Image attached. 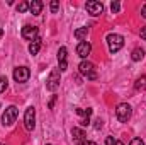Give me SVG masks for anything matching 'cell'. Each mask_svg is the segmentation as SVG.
I'll use <instances>...</instances> for the list:
<instances>
[{
  "mask_svg": "<svg viewBox=\"0 0 146 145\" xmlns=\"http://www.w3.org/2000/svg\"><path fill=\"white\" fill-rule=\"evenodd\" d=\"M80 125H82V126H88V125H90V118H83V119L80 121Z\"/></svg>",
  "mask_w": 146,
  "mask_h": 145,
  "instance_id": "d4e9b609",
  "label": "cell"
},
{
  "mask_svg": "<svg viewBox=\"0 0 146 145\" xmlns=\"http://www.w3.org/2000/svg\"><path fill=\"white\" fill-rule=\"evenodd\" d=\"M107 44H109V51L110 53H117V51L124 46V38L121 36V34L112 33V34L107 36Z\"/></svg>",
  "mask_w": 146,
  "mask_h": 145,
  "instance_id": "7a4b0ae2",
  "label": "cell"
},
{
  "mask_svg": "<svg viewBox=\"0 0 146 145\" xmlns=\"http://www.w3.org/2000/svg\"><path fill=\"white\" fill-rule=\"evenodd\" d=\"M90 51H92V44H90L88 41H80V43H78V46H76V55H78L80 58H87V56L90 55Z\"/></svg>",
  "mask_w": 146,
  "mask_h": 145,
  "instance_id": "30bf717a",
  "label": "cell"
},
{
  "mask_svg": "<svg viewBox=\"0 0 146 145\" xmlns=\"http://www.w3.org/2000/svg\"><path fill=\"white\" fill-rule=\"evenodd\" d=\"M129 145H145V142H143L141 138H138V137H136V138H133V140L129 142Z\"/></svg>",
  "mask_w": 146,
  "mask_h": 145,
  "instance_id": "603a6c76",
  "label": "cell"
},
{
  "mask_svg": "<svg viewBox=\"0 0 146 145\" xmlns=\"http://www.w3.org/2000/svg\"><path fill=\"white\" fill-rule=\"evenodd\" d=\"M131 113H133V109H131V106H129L127 103H121V104L117 106V109H115V116H117V119H119L121 123L129 121Z\"/></svg>",
  "mask_w": 146,
  "mask_h": 145,
  "instance_id": "3957f363",
  "label": "cell"
},
{
  "mask_svg": "<svg viewBox=\"0 0 146 145\" xmlns=\"http://www.w3.org/2000/svg\"><path fill=\"white\" fill-rule=\"evenodd\" d=\"M141 15H143V17L146 19V3L143 5V9H141Z\"/></svg>",
  "mask_w": 146,
  "mask_h": 145,
  "instance_id": "f546056e",
  "label": "cell"
},
{
  "mask_svg": "<svg viewBox=\"0 0 146 145\" xmlns=\"http://www.w3.org/2000/svg\"><path fill=\"white\" fill-rule=\"evenodd\" d=\"M49 9H51L53 14H56V12L60 10V3H58V0H53V2L49 3Z\"/></svg>",
  "mask_w": 146,
  "mask_h": 145,
  "instance_id": "d6986e66",
  "label": "cell"
},
{
  "mask_svg": "<svg viewBox=\"0 0 146 145\" xmlns=\"http://www.w3.org/2000/svg\"><path fill=\"white\" fill-rule=\"evenodd\" d=\"M95 128H97V130H100V128H102V119H100V118L95 121Z\"/></svg>",
  "mask_w": 146,
  "mask_h": 145,
  "instance_id": "4316f807",
  "label": "cell"
},
{
  "mask_svg": "<svg viewBox=\"0 0 146 145\" xmlns=\"http://www.w3.org/2000/svg\"><path fill=\"white\" fill-rule=\"evenodd\" d=\"M7 89V77H0V94L5 92Z\"/></svg>",
  "mask_w": 146,
  "mask_h": 145,
  "instance_id": "44dd1931",
  "label": "cell"
},
{
  "mask_svg": "<svg viewBox=\"0 0 146 145\" xmlns=\"http://www.w3.org/2000/svg\"><path fill=\"white\" fill-rule=\"evenodd\" d=\"M115 142H117V140H115L114 137H107V138H106V145H115Z\"/></svg>",
  "mask_w": 146,
  "mask_h": 145,
  "instance_id": "cb8c5ba5",
  "label": "cell"
},
{
  "mask_svg": "<svg viewBox=\"0 0 146 145\" xmlns=\"http://www.w3.org/2000/svg\"><path fill=\"white\" fill-rule=\"evenodd\" d=\"M29 77H31V70H29L27 67H17V68L14 70V80L19 82V84L27 82Z\"/></svg>",
  "mask_w": 146,
  "mask_h": 145,
  "instance_id": "52a82bcc",
  "label": "cell"
},
{
  "mask_svg": "<svg viewBox=\"0 0 146 145\" xmlns=\"http://www.w3.org/2000/svg\"><path fill=\"white\" fill-rule=\"evenodd\" d=\"M39 50H41V38H36V39L29 44V53H31V55H37Z\"/></svg>",
  "mask_w": 146,
  "mask_h": 145,
  "instance_id": "5bb4252c",
  "label": "cell"
},
{
  "mask_svg": "<svg viewBox=\"0 0 146 145\" xmlns=\"http://www.w3.org/2000/svg\"><path fill=\"white\" fill-rule=\"evenodd\" d=\"M115 145H124V144H122V142H119V140H117V142H115Z\"/></svg>",
  "mask_w": 146,
  "mask_h": 145,
  "instance_id": "1f68e13d",
  "label": "cell"
},
{
  "mask_svg": "<svg viewBox=\"0 0 146 145\" xmlns=\"http://www.w3.org/2000/svg\"><path fill=\"white\" fill-rule=\"evenodd\" d=\"M46 87H48V91H51V92H54V91L60 87V68H53V70H51L48 80H46Z\"/></svg>",
  "mask_w": 146,
  "mask_h": 145,
  "instance_id": "5b68a950",
  "label": "cell"
},
{
  "mask_svg": "<svg viewBox=\"0 0 146 145\" xmlns=\"http://www.w3.org/2000/svg\"><path fill=\"white\" fill-rule=\"evenodd\" d=\"M24 126H26V130H34V126H36V109L33 108H27L26 109V114H24Z\"/></svg>",
  "mask_w": 146,
  "mask_h": 145,
  "instance_id": "8992f818",
  "label": "cell"
},
{
  "mask_svg": "<svg viewBox=\"0 0 146 145\" xmlns=\"http://www.w3.org/2000/svg\"><path fill=\"white\" fill-rule=\"evenodd\" d=\"M72 137H73L75 142H80V144H82V142L85 140V132H83L82 128H76V126H75L72 130Z\"/></svg>",
  "mask_w": 146,
  "mask_h": 145,
  "instance_id": "4fadbf2b",
  "label": "cell"
},
{
  "mask_svg": "<svg viewBox=\"0 0 146 145\" xmlns=\"http://www.w3.org/2000/svg\"><path fill=\"white\" fill-rule=\"evenodd\" d=\"M37 34H39V29H37L36 26L27 24V26H24V28H22V38H24V39H27V41H31V43H33L36 38H39Z\"/></svg>",
  "mask_w": 146,
  "mask_h": 145,
  "instance_id": "ba28073f",
  "label": "cell"
},
{
  "mask_svg": "<svg viewBox=\"0 0 146 145\" xmlns=\"http://www.w3.org/2000/svg\"><path fill=\"white\" fill-rule=\"evenodd\" d=\"M54 101H56V96H53V97H51V101H49V109H53V106H54Z\"/></svg>",
  "mask_w": 146,
  "mask_h": 145,
  "instance_id": "83f0119b",
  "label": "cell"
},
{
  "mask_svg": "<svg viewBox=\"0 0 146 145\" xmlns=\"http://www.w3.org/2000/svg\"><path fill=\"white\" fill-rule=\"evenodd\" d=\"M110 10H112L114 14H117V12L121 10V3H119V2H112V3H110Z\"/></svg>",
  "mask_w": 146,
  "mask_h": 145,
  "instance_id": "7402d4cb",
  "label": "cell"
},
{
  "mask_svg": "<svg viewBox=\"0 0 146 145\" xmlns=\"http://www.w3.org/2000/svg\"><path fill=\"white\" fill-rule=\"evenodd\" d=\"M29 9V3L27 2H21V3H17V10L19 12H26Z\"/></svg>",
  "mask_w": 146,
  "mask_h": 145,
  "instance_id": "ffe728a7",
  "label": "cell"
},
{
  "mask_svg": "<svg viewBox=\"0 0 146 145\" xmlns=\"http://www.w3.org/2000/svg\"><path fill=\"white\" fill-rule=\"evenodd\" d=\"M145 87H146V77H145V75H141V77L136 80V84H134V89H136V91H143Z\"/></svg>",
  "mask_w": 146,
  "mask_h": 145,
  "instance_id": "e0dca14e",
  "label": "cell"
},
{
  "mask_svg": "<svg viewBox=\"0 0 146 145\" xmlns=\"http://www.w3.org/2000/svg\"><path fill=\"white\" fill-rule=\"evenodd\" d=\"M87 34H88V28H80V29L75 31V38H76L78 41H85Z\"/></svg>",
  "mask_w": 146,
  "mask_h": 145,
  "instance_id": "9a60e30c",
  "label": "cell"
},
{
  "mask_svg": "<svg viewBox=\"0 0 146 145\" xmlns=\"http://www.w3.org/2000/svg\"><path fill=\"white\" fill-rule=\"evenodd\" d=\"M2 36H3V29L0 28V39H2Z\"/></svg>",
  "mask_w": 146,
  "mask_h": 145,
  "instance_id": "4dcf8cb0",
  "label": "cell"
},
{
  "mask_svg": "<svg viewBox=\"0 0 146 145\" xmlns=\"http://www.w3.org/2000/svg\"><path fill=\"white\" fill-rule=\"evenodd\" d=\"M17 114H19V109L15 108V106H9V108L3 111V114H2V125L3 126L14 125L15 119H17Z\"/></svg>",
  "mask_w": 146,
  "mask_h": 145,
  "instance_id": "6da1fadb",
  "label": "cell"
},
{
  "mask_svg": "<svg viewBox=\"0 0 146 145\" xmlns=\"http://www.w3.org/2000/svg\"><path fill=\"white\" fill-rule=\"evenodd\" d=\"M80 145H97V144H95V142H90V140H83Z\"/></svg>",
  "mask_w": 146,
  "mask_h": 145,
  "instance_id": "f1b7e54d",
  "label": "cell"
},
{
  "mask_svg": "<svg viewBox=\"0 0 146 145\" xmlns=\"http://www.w3.org/2000/svg\"><path fill=\"white\" fill-rule=\"evenodd\" d=\"M87 10H88V14H92V15H100L102 12H104V5L100 3V2H95V0H90V2H87Z\"/></svg>",
  "mask_w": 146,
  "mask_h": 145,
  "instance_id": "9c48e42d",
  "label": "cell"
},
{
  "mask_svg": "<svg viewBox=\"0 0 146 145\" xmlns=\"http://www.w3.org/2000/svg\"><path fill=\"white\" fill-rule=\"evenodd\" d=\"M139 34H141V39H143V41H146V26H143V28H141V33H139Z\"/></svg>",
  "mask_w": 146,
  "mask_h": 145,
  "instance_id": "484cf974",
  "label": "cell"
},
{
  "mask_svg": "<svg viewBox=\"0 0 146 145\" xmlns=\"http://www.w3.org/2000/svg\"><path fill=\"white\" fill-rule=\"evenodd\" d=\"M66 53H68V50H66L65 46H61V48L58 50V62H60V72H65V70L68 68V63H66Z\"/></svg>",
  "mask_w": 146,
  "mask_h": 145,
  "instance_id": "8fae6325",
  "label": "cell"
},
{
  "mask_svg": "<svg viewBox=\"0 0 146 145\" xmlns=\"http://www.w3.org/2000/svg\"><path fill=\"white\" fill-rule=\"evenodd\" d=\"M42 7H44V3L41 0H31L29 2V10H31L33 15H39L41 10H42Z\"/></svg>",
  "mask_w": 146,
  "mask_h": 145,
  "instance_id": "7c38bea8",
  "label": "cell"
},
{
  "mask_svg": "<svg viewBox=\"0 0 146 145\" xmlns=\"http://www.w3.org/2000/svg\"><path fill=\"white\" fill-rule=\"evenodd\" d=\"M76 114H78V116H83V118H90V114H92V109H90V108H87V109L78 108V109H76Z\"/></svg>",
  "mask_w": 146,
  "mask_h": 145,
  "instance_id": "ac0fdd59",
  "label": "cell"
},
{
  "mask_svg": "<svg viewBox=\"0 0 146 145\" xmlns=\"http://www.w3.org/2000/svg\"><path fill=\"white\" fill-rule=\"evenodd\" d=\"M78 70L82 75H85L87 79H90V80H95L97 79V73H95V67H94V63H90V62H87V60H83L80 65H78Z\"/></svg>",
  "mask_w": 146,
  "mask_h": 145,
  "instance_id": "277c9868",
  "label": "cell"
},
{
  "mask_svg": "<svg viewBox=\"0 0 146 145\" xmlns=\"http://www.w3.org/2000/svg\"><path fill=\"white\" fill-rule=\"evenodd\" d=\"M48 145H49V144H48Z\"/></svg>",
  "mask_w": 146,
  "mask_h": 145,
  "instance_id": "836d02e7",
  "label": "cell"
},
{
  "mask_svg": "<svg viewBox=\"0 0 146 145\" xmlns=\"http://www.w3.org/2000/svg\"><path fill=\"white\" fill-rule=\"evenodd\" d=\"M143 56H145V50H141V48H136V50H133V53H131V58H133L134 62H139Z\"/></svg>",
  "mask_w": 146,
  "mask_h": 145,
  "instance_id": "2e32d148",
  "label": "cell"
},
{
  "mask_svg": "<svg viewBox=\"0 0 146 145\" xmlns=\"http://www.w3.org/2000/svg\"><path fill=\"white\" fill-rule=\"evenodd\" d=\"M0 145H5V144H0Z\"/></svg>",
  "mask_w": 146,
  "mask_h": 145,
  "instance_id": "d6a6232c",
  "label": "cell"
}]
</instances>
